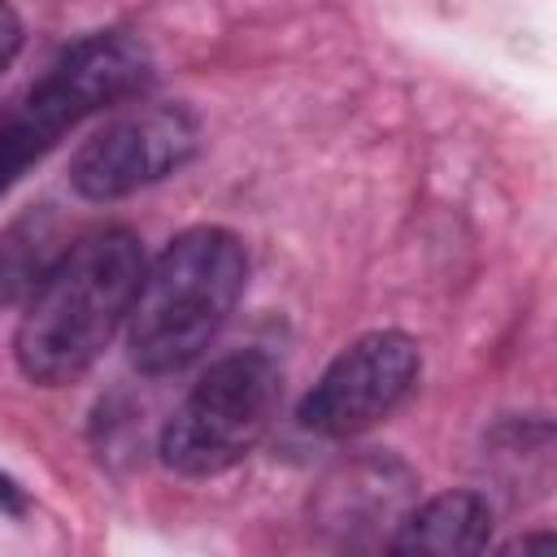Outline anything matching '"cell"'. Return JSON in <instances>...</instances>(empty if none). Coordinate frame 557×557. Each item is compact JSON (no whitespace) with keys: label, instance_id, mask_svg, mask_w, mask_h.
<instances>
[{"label":"cell","instance_id":"cell-1","mask_svg":"<svg viewBox=\"0 0 557 557\" xmlns=\"http://www.w3.org/2000/svg\"><path fill=\"white\" fill-rule=\"evenodd\" d=\"M139 278L144 248L135 231L104 226L70 244L26 300L13 335L17 370L44 387L83 379L126 322Z\"/></svg>","mask_w":557,"mask_h":557},{"label":"cell","instance_id":"cell-2","mask_svg":"<svg viewBox=\"0 0 557 557\" xmlns=\"http://www.w3.org/2000/svg\"><path fill=\"white\" fill-rule=\"evenodd\" d=\"M248 283L244 239L226 226H191L174 235L126 313L131 357L144 374H174L191 366L226 326Z\"/></svg>","mask_w":557,"mask_h":557},{"label":"cell","instance_id":"cell-3","mask_svg":"<svg viewBox=\"0 0 557 557\" xmlns=\"http://www.w3.org/2000/svg\"><path fill=\"white\" fill-rule=\"evenodd\" d=\"M148 48L126 30H96L70 44L48 74L0 113V196L83 117L148 83Z\"/></svg>","mask_w":557,"mask_h":557},{"label":"cell","instance_id":"cell-4","mask_svg":"<svg viewBox=\"0 0 557 557\" xmlns=\"http://www.w3.org/2000/svg\"><path fill=\"white\" fill-rule=\"evenodd\" d=\"M283 400V370L270 352L244 348L213 361L161 426V461L174 474L205 479L244 461L270 431Z\"/></svg>","mask_w":557,"mask_h":557},{"label":"cell","instance_id":"cell-5","mask_svg":"<svg viewBox=\"0 0 557 557\" xmlns=\"http://www.w3.org/2000/svg\"><path fill=\"white\" fill-rule=\"evenodd\" d=\"M422 352L405 331L357 335L300 400V426L326 440H348L383 422L418 383Z\"/></svg>","mask_w":557,"mask_h":557},{"label":"cell","instance_id":"cell-6","mask_svg":"<svg viewBox=\"0 0 557 557\" xmlns=\"http://www.w3.org/2000/svg\"><path fill=\"white\" fill-rule=\"evenodd\" d=\"M200 122L183 104H144L104 122L70 157V187L83 200L131 196L191 161Z\"/></svg>","mask_w":557,"mask_h":557},{"label":"cell","instance_id":"cell-7","mask_svg":"<svg viewBox=\"0 0 557 557\" xmlns=\"http://www.w3.org/2000/svg\"><path fill=\"white\" fill-rule=\"evenodd\" d=\"M492 505L479 492H444L418 505L400 531L392 535V553H431V557H466L487 548Z\"/></svg>","mask_w":557,"mask_h":557},{"label":"cell","instance_id":"cell-8","mask_svg":"<svg viewBox=\"0 0 557 557\" xmlns=\"http://www.w3.org/2000/svg\"><path fill=\"white\" fill-rule=\"evenodd\" d=\"M65 248V226L48 205L17 213L0 231V305H26Z\"/></svg>","mask_w":557,"mask_h":557},{"label":"cell","instance_id":"cell-9","mask_svg":"<svg viewBox=\"0 0 557 557\" xmlns=\"http://www.w3.org/2000/svg\"><path fill=\"white\" fill-rule=\"evenodd\" d=\"M17 48H22V17L9 0H0V70L17 57Z\"/></svg>","mask_w":557,"mask_h":557},{"label":"cell","instance_id":"cell-10","mask_svg":"<svg viewBox=\"0 0 557 557\" xmlns=\"http://www.w3.org/2000/svg\"><path fill=\"white\" fill-rule=\"evenodd\" d=\"M0 509H22V492H17V483L4 479V474H0Z\"/></svg>","mask_w":557,"mask_h":557},{"label":"cell","instance_id":"cell-11","mask_svg":"<svg viewBox=\"0 0 557 557\" xmlns=\"http://www.w3.org/2000/svg\"><path fill=\"white\" fill-rule=\"evenodd\" d=\"M509 548H522V553H531V548H553V535H522V540H513Z\"/></svg>","mask_w":557,"mask_h":557}]
</instances>
